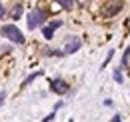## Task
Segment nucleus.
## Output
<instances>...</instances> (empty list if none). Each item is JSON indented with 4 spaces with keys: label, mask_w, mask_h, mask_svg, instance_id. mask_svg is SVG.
I'll use <instances>...</instances> for the list:
<instances>
[{
    "label": "nucleus",
    "mask_w": 130,
    "mask_h": 122,
    "mask_svg": "<svg viewBox=\"0 0 130 122\" xmlns=\"http://www.w3.org/2000/svg\"><path fill=\"white\" fill-rule=\"evenodd\" d=\"M82 46V40L78 36H70L68 40H66V48H64V54H74V52H78Z\"/></svg>",
    "instance_id": "nucleus-4"
},
{
    "label": "nucleus",
    "mask_w": 130,
    "mask_h": 122,
    "mask_svg": "<svg viewBox=\"0 0 130 122\" xmlns=\"http://www.w3.org/2000/svg\"><path fill=\"white\" fill-rule=\"evenodd\" d=\"M58 4H62V8H66V10H72L76 0H58Z\"/></svg>",
    "instance_id": "nucleus-6"
},
{
    "label": "nucleus",
    "mask_w": 130,
    "mask_h": 122,
    "mask_svg": "<svg viewBox=\"0 0 130 122\" xmlns=\"http://www.w3.org/2000/svg\"><path fill=\"white\" fill-rule=\"evenodd\" d=\"M112 56H114V50H110V52H108V56H106V60L102 62V68H106V66H108V62L112 60Z\"/></svg>",
    "instance_id": "nucleus-10"
},
{
    "label": "nucleus",
    "mask_w": 130,
    "mask_h": 122,
    "mask_svg": "<svg viewBox=\"0 0 130 122\" xmlns=\"http://www.w3.org/2000/svg\"><path fill=\"white\" fill-rule=\"evenodd\" d=\"M50 88H52V92H56V94H66V92L70 90V88H68V84H66L62 78L52 80V86H50Z\"/></svg>",
    "instance_id": "nucleus-5"
},
{
    "label": "nucleus",
    "mask_w": 130,
    "mask_h": 122,
    "mask_svg": "<svg viewBox=\"0 0 130 122\" xmlns=\"http://www.w3.org/2000/svg\"><path fill=\"white\" fill-rule=\"evenodd\" d=\"M2 102H4V92H0V106H2Z\"/></svg>",
    "instance_id": "nucleus-15"
},
{
    "label": "nucleus",
    "mask_w": 130,
    "mask_h": 122,
    "mask_svg": "<svg viewBox=\"0 0 130 122\" xmlns=\"http://www.w3.org/2000/svg\"><path fill=\"white\" fill-rule=\"evenodd\" d=\"M44 20H46V10H40V8H34L32 12L28 14V28L34 30L36 26H40V24H44Z\"/></svg>",
    "instance_id": "nucleus-2"
},
{
    "label": "nucleus",
    "mask_w": 130,
    "mask_h": 122,
    "mask_svg": "<svg viewBox=\"0 0 130 122\" xmlns=\"http://www.w3.org/2000/svg\"><path fill=\"white\" fill-rule=\"evenodd\" d=\"M128 60H130V46L126 48V52H124V58H122V64L126 66V64H128Z\"/></svg>",
    "instance_id": "nucleus-11"
},
{
    "label": "nucleus",
    "mask_w": 130,
    "mask_h": 122,
    "mask_svg": "<svg viewBox=\"0 0 130 122\" xmlns=\"http://www.w3.org/2000/svg\"><path fill=\"white\" fill-rule=\"evenodd\" d=\"M2 34H4L8 40H12L14 44H24V36H22V32L18 30L14 24H4V26H2Z\"/></svg>",
    "instance_id": "nucleus-1"
},
{
    "label": "nucleus",
    "mask_w": 130,
    "mask_h": 122,
    "mask_svg": "<svg viewBox=\"0 0 130 122\" xmlns=\"http://www.w3.org/2000/svg\"><path fill=\"white\" fill-rule=\"evenodd\" d=\"M114 80H116L118 84H122V80H124V76H122V72H120V70H114Z\"/></svg>",
    "instance_id": "nucleus-9"
},
{
    "label": "nucleus",
    "mask_w": 130,
    "mask_h": 122,
    "mask_svg": "<svg viewBox=\"0 0 130 122\" xmlns=\"http://www.w3.org/2000/svg\"><path fill=\"white\" fill-rule=\"evenodd\" d=\"M4 16V8H2V4H0V18Z\"/></svg>",
    "instance_id": "nucleus-16"
},
{
    "label": "nucleus",
    "mask_w": 130,
    "mask_h": 122,
    "mask_svg": "<svg viewBox=\"0 0 130 122\" xmlns=\"http://www.w3.org/2000/svg\"><path fill=\"white\" fill-rule=\"evenodd\" d=\"M20 14H22V4H16V6H14V10H12V16L18 18Z\"/></svg>",
    "instance_id": "nucleus-8"
},
{
    "label": "nucleus",
    "mask_w": 130,
    "mask_h": 122,
    "mask_svg": "<svg viewBox=\"0 0 130 122\" xmlns=\"http://www.w3.org/2000/svg\"><path fill=\"white\" fill-rule=\"evenodd\" d=\"M110 122H122V118H120V114H114V116H112V120H110Z\"/></svg>",
    "instance_id": "nucleus-14"
},
{
    "label": "nucleus",
    "mask_w": 130,
    "mask_h": 122,
    "mask_svg": "<svg viewBox=\"0 0 130 122\" xmlns=\"http://www.w3.org/2000/svg\"><path fill=\"white\" fill-rule=\"evenodd\" d=\"M120 10H122V0H110V2H106V4L102 6V16H104V18H112V16H116Z\"/></svg>",
    "instance_id": "nucleus-3"
},
{
    "label": "nucleus",
    "mask_w": 130,
    "mask_h": 122,
    "mask_svg": "<svg viewBox=\"0 0 130 122\" xmlns=\"http://www.w3.org/2000/svg\"><path fill=\"white\" fill-rule=\"evenodd\" d=\"M54 116H56V114L52 112V114H48V116H46V118H44V120H42V122H50V120H54Z\"/></svg>",
    "instance_id": "nucleus-13"
},
{
    "label": "nucleus",
    "mask_w": 130,
    "mask_h": 122,
    "mask_svg": "<svg viewBox=\"0 0 130 122\" xmlns=\"http://www.w3.org/2000/svg\"><path fill=\"white\" fill-rule=\"evenodd\" d=\"M40 74H42V72H34V74H30V76H28L26 80H24V84H30V82H32L34 78H36V76H40Z\"/></svg>",
    "instance_id": "nucleus-12"
},
{
    "label": "nucleus",
    "mask_w": 130,
    "mask_h": 122,
    "mask_svg": "<svg viewBox=\"0 0 130 122\" xmlns=\"http://www.w3.org/2000/svg\"><path fill=\"white\" fill-rule=\"evenodd\" d=\"M68 122H72V120H68Z\"/></svg>",
    "instance_id": "nucleus-17"
},
{
    "label": "nucleus",
    "mask_w": 130,
    "mask_h": 122,
    "mask_svg": "<svg viewBox=\"0 0 130 122\" xmlns=\"http://www.w3.org/2000/svg\"><path fill=\"white\" fill-rule=\"evenodd\" d=\"M42 34H44L46 40H50V38H54V28H52V26H44V28H42Z\"/></svg>",
    "instance_id": "nucleus-7"
}]
</instances>
